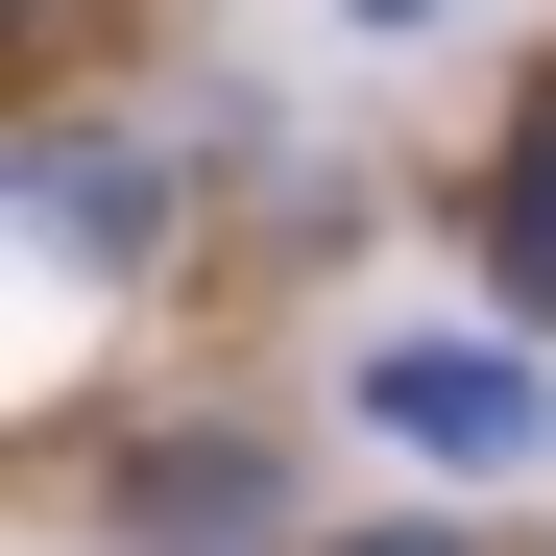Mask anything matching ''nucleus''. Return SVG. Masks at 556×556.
Listing matches in <instances>:
<instances>
[{"label": "nucleus", "mask_w": 556, "mask_h": 556, "mask_svg": "<svg viewBox=\"0 0 556 556\" xmlns=\"http://www.w3.org/2000/svg\"><path fill=\"white\" fill-rule=\"evenodd\" d=\"M363 412H388L412 459H556V388L508 339H363Z\"/></svg>", "instance_id": "f257e3e1"}, {"label": "nucleus", "mask_w": 556, "mask_h": 556, "mask_svg": "<svg viewBox=\"0 0 556 556\" xmlns=\"http://www.w3.org/2000/svg\"><path fill=\"white\" fill-rule=\"evenodd\" d=\"M122 556H266V435H169V459H122Z\"/></svg>", "instance_id": "f03ea898"}, {"label": "nucleus", "mask_w": 556, "mask_h": 556, "mask_svg": "<svg viewBox=\"0 0 556 556\" xmlns=\"http://www.w3.org/2000/svg\"><path fill=\"white\" fill-rule=\"evenodd\" d=\"M25 218H49V266H146L169 242V169L146 146H25Z\"/></svg>", "instance_id": "7ed1b4c3"}, {"label": "nucleus", "mask_w": 556, "mask_h": 556, "mask_svg": "<svg viewBox=\"0 0 556 556\" xmlns=\"http://www.w3.org/2000/svg\"><path fill=\"white\" fill-rule=\"evenodd\" d=\"M484 266L556 315V98H532V122H508V169H484Z\"/></svg>", "instance_id": "20e7f679"}, {"label": "nucleus", "mask_w": 556, "mask_h": 556, "mask_svg": "<svg viewBox=\"0 0 556 556\" xmlns=\"http://www.w3.org/2000/svg\"><path fill=\"white\" fill-rule=\"evenodd\" d=\"M339 556H459V532H339Z\"/></svg>", "instance_id": "39448f33"}, {"label": "nucleus", "mask_w": 556, "mask_h": 556, "mask_svg": "<svg viewBox=\"0 0 556 556\" xmlns=\"http://www.w3.org/2000/svg\"><path fill=\"white\" fill-rule=\"evenodd\" d=\"M363 25H412V0H363Z\"/></svg>", "instance_id": "423d86ee"}]
</instances>
